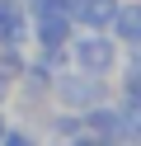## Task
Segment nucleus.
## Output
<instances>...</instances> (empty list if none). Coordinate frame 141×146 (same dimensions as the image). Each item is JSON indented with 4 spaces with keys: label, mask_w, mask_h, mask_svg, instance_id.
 <instances>
[{
    "label": "nucleus",
    "mask_w": 141,
    "mask_h": 146,
    "mask_svg": "<svg viewBox=\"0 0 141 146\" xmlns=\"http://www.w3.org/2000/svg\"><path fill=\"white\" fill-rule=\"evenodd\" d=\"M113 61H118V52H113V42L103 38V33H85V38L75 42V66H80L85 76H108Z\"/></svg>",
    "instance_id": "f257e3e1"
},
{
    "label": "nucleus",
    "mask_w": 141,
    "mask_h": 146,
    "mask_svg": "<svg viewBox=\"0 0 141 146\" xmlns=\"http://www.w3.org/2000/svg\"><path fill=\"white\" fill-rule=\"evenodd\" d=\"M52 90H56V99H61L66 108H89V104H99V99H103L99 76H85V71H75V76H61Z\"/></svg>",
    "instance_id": "f03ea898"
},
{
    "label": "nucleus",
    "mask_w": 141,
    "mask_h": 146,
    "mask_svg": "<svg viewBox=\"0 0 141 146\" xmlns=\"http://www.w3.org/2000/svg\"><path fill=\"white\" fill-rule=\"evenodd\" d=\"M28 33H33L42 47H61V42L71 38V14H61V10H38V19L28 24Z\"/></svg>",
    "instance_id": "7ed1b4c3"
},
{
    "label": "nucleus",
    "mask_w": 141,
    "mask_h": 146,
    "mask_svg": "<svg viewBox=\"0 0 141 146\" xmlns=\"http://www.w3.org/2000/svg\"><path fill=\"white\" fill-rule=\"evenodd\" d=\"M28 38V14L19 0H0V42H24Z\"/></svg>",
    "instance_id": "20e7f679"
},
{
    "label": "nucleus",
    "mask_w": 141,
    "mask_h": 146,
    "mask_svg": "<svg viewBox=\"0 0 141 146\" xmlns=\"http://www.w3.org/2000/svg\"><path fill=\"white\" fill-rule=\"evenodd\" d=\"M75 14H80V24H89V29H108L113 14H118V5H113V0H80Z\"/></svg>",
    "instance_id": "39448f33"
},
{
    "label": "nucleus",
    "mask_w": 141,
    "mask_h": 146,
    "mask_svg": "<svg viewBox=\"0 0 141 146\" xmlns=\"http://www.w3.org/2000/svg\"><path fill=\"white\" fill-rule=\"evenodd\" d=\"M113 29H118V38L141 42V5H127V10H118V14H113Z\"/></svg>",
    "instance_id": "423d86ee"
},
{
    "label": "nucleus",
    "mask_w": 141,
    "mask_h": 146,
    "mask_svg": "<svg viewBox=\"0 0 141 146\" xmlns=\"http://www.w3.org/2000/svg\"><path fill=\"white\" fill-rule=\"evenodd\" d=\"M24 66H28V61H24V52H19V42H0V76H5V80H19Z\"/></svg>",
    "instance_id": "0eeeda50"
},
{
    "label": "nucleus",
    "mask_w": 141,
    "mask_h": 146,
    "mask_svg": "<svg viewBox=\"0 0 141 146\" xmlns=\"http://www.w3.org/2000/svg\"><path fill=\"white\" fill-rule=\"evenodd\" d=\"M0 141H5V146H33V132H28V127H5Z\"/></svg>",
    "instance_id": "6e6552de"
},
{
    "label": "nucleus",
    "mask_w": 141,
    "mask_h": 146,
    "mask_svg": "<svg viewBox=\"0 0 141 146\" xmlns=\"http://www.w3.org/2000/svg\"><path fill=\"white\" fill-rule=\"evenodd\" d=\"M127 90H132V94H141V57L127 66Z\"/></svg>",
    "instance_id": "1a4fd4ad"
},
{
    "label": "nucleus",
    "mask_w": 141,
    "mask_h": 146,
    "mask_svg": "<svg viewBox=\"0 0 141 146\" xmlns=\"http://www.w3.org/2000/svg\"><path fill=\"white\" fill-rule=\"evenodd\" d=\"M9 85H14V80H5V76H0V104L9 99Z\"/></svg>",
    "instance_id": "9d476101"
},
{
    "label": "nucleus",
    "mask_w": 141,
    "mask_h": 146,
    "mask_svg": "<svg viewBox=\"0 0 141 146\" xmlns=\"http://www.w3.org/2000/svg\"><path fill=\"white\" fill-rule=\"evenodd\" d=\"M5 127H9V118H5V113H0V137H5Z\"/></svg>",
    "instance_id": "9b49d317"
}]
</instances>
